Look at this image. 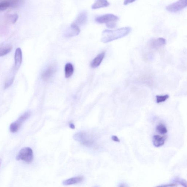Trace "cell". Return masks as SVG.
<instances>
[{
    "label": "cell",
    "mask_w": 187,
    "mask_h": 187,
    "mask_svg": "<svg viewBox=\"0 0 187 187\" xmlns=\"http://www.w3.org/2000/svg\"><path fill=\"white\" fill-rule=\"evenodd\" d=\"M131 30V28L130 27L121 28L113 31L106 30L103 32L102 40L104 42H107L121 39L127 36Z\"/></svg>",
    "instance_id": "obj_1"
},
{
    "label": "cell",
    "mask_w": 187,
    "mask_h": 187,
    "mask_svg": "<svg viewBox=\"0 0 187 187\" xmlns=\"http://www.w3.org/2000/svg\"><path fill=\"white\" fill-rule=\"evenodd\" d=\"M119 20L118 16L113 14H108L98 16L95 21L100 24H105L107 28H113L116 26V22Z\"/></svg>",
    "instance_id": "obj_2"
},
{
    "label": "cell",
    "mask_w": 187,
    "mask_h": 187,
    "mask_svg": "<svg viewBox=\"0 0 187 187\" xmlns=\"http://www.w3.org/2000/svg\"><path fill=\"white\" fill-rule=\"evenodd\" d=\"M73 138L81 145L86 147L92 146L94 144L93 137L86 132H77L74 135Z\"/></svg>",
    "instance_id": "obj_3"
},
{
    "label": "cell",
    "mask_w": 187,
    "mask_h": 187,
    "mask_svg": "<svg viewBox=\"0 0 187 187\" xmlns=\"http://www.w3.org/2000/svg\"><path fill=\"white\" fill-rule=\"evenodd\" d=\"M16 159L22 160L27 163H30L34 159V153L29 147L23 148L20 150L16 156Z\"/></svg>",
    "instance_id": "obj_4"
},
{
    "label": "cell",
    "mask_w": 187,
    "mask_h": 187,
    "mask_svg": "<svg viewBox=\"0 0 187 187\" xmlns=\"http://www.w3.org/2000/svg\"><path fill=\"white\" fill-rule=\"evenodd\" d=\"M187 5V0H178L176 2L167 6L166 9L169 12L175 13L179 12L185 9Z\"/></svg>",
    "instance_id": "obj_5"
},
{
    "label": "cell",
    "mask_w": 187,
    "mask_h": 187,
    "mask_svg": "<svg viewBox=\"0 0 187 187\" xmlns=\"http://www.w3.org/2000/svg\"><path fill=\"white\" fill-rule=\"evenodd\" d=\"M166 44V40L163 38H153L148 42V45L153 49H158L164 46Z\"/></svg>",
    "instance_id": "obj_6"
},
{
    "label": "cell",
    "mask_w": 187,
    "mask_h": 187,
    "mask_svg": "<svg viewBox=\"0 0 187 187\" xmlns=\"http://www.w3.org/2000/svg\"><path fill=\"white\" fill-rule=\"evenodd\" d=\"M14 59V69L17 71L20 67L22 60V52L20 48H17L16 49Z\"/></svg>",
    "instance_id": "obj_7"
},
{
    "label": "cell",
    "mask_w": 187,
    "mask_h": 187,
    "mask_svg": "<svg viewBox=\"0 0 187 187\" xmlns=\"http://www.w3.org/2000/svg\"><path fill=\"white\" fill-rule=\"evenodd\" d=\"M80 32V30L79 26L75 23H73L71 25L70 28L67 31L66 36L67 37H72L78 35Z\"/></svg>",
    "instance_id": "obj_8"
},
{
    "label": "cell",
    "mask_w": 187,
    "mask_h": 187,
    "mask_svg": "<svg viewBox=\"0 0 187 187\" xmlns=\"http://www.w3.org/2000/svg\"><path fill=\"white\" fill-rule=\"evenodd\" d=\"M87 14L86 11H83L79 13L74 23L77 25H85L87 21Z\"/></svg>",
    "instance_id": "obj_9"
},
{
    "label": "cell",
    "mask_w": 187,
    "mask_h": 187,
    "mask_svg": "<svg viewBox=\"0 0 187 187\" xmlns=\"http://www.w3.org/2000/svg\"><path fill=\"white\" fill-rule=\"evenodd\" d=\"M55 72L54 67L53 66H50L42 72L41 76V78L45 81L48 80L54 75Z\"/></svg>",
    "instance_id": "obj_10"
},
{
    "label": "cell",
    "mask_w": 187,
    "mask_h": 187,
    "mask_svg": "<svg viewBox=\"0 0 187 187\" xmlns=\"http://www.w3.org/2000/svg\"><path fill=\"white\" fill-rule=\"evenodd\" d=\"M83 179L84 178L83 176L74 177L64 180L63 182V184L66 186L78 184V183H82L83 181Z\"/></svg>",
    "instance_id": "obj_11"
},
{
    "label": "cell",
    "mask_w": 187,
    "mask_h": 187,
    "mask_svg": "<svg viewBox=\"0 0 187 187\" xmlns=\"http://www.w3.org/2000/svg\"><path fill=\"white\" fill-rule=\"evenodd\" d=\"M105 53L102 52L99 54L92 61L91 63V66L92 68H96L100 66L102 61L105 57Z\"/></svg>",
    "instance_id": "obj_12"
},
{
    "label": "cell",
    "mask_w": 187,
    "mask_h": 187,
    "mask_svg": "<svg viewBox=\"0 0 187 187\" xmlns=\"http://www.w3.org/2000/svg\"><path fill=\"white\" fill-rule=\"evenodd\" d=\"M166 137L162 136L160 135L154 136L153 137V144L154 146L159 147L164 145Z\"/></svg>",
    "instance_id": "obj_13"
},
{
    "label": "cell",
    "mask_w": 187,
    "mask_h": 187,
    "mask_svg": "<svg viewBox=\"0 0 187 187\" xmlns=\"http://www.w3.org/2000/svg\"><path fill=\"white\" fill-rule=\"evenodd\" d=\"M110 5L107 0H96L92 6V9H97L107 7Z\"/></svg>",
    "instance_id": "obj_14"
},
{
    "label": "cell",
    "mask_w": 187,
    "mask_h": 187,
    "mask_svg": "<svg viewBox=\"0 0 187 187\" xmlns=\"http://www.w3.org/2000/svg\"><path fill=\"white\" fill-rule=\"evenodd\" d=\"M64 71L66 78L70 77L73 74L74 72V68L72 64L70 63H68L65 66Z\"/></svg>",
    "instance_id": "obj_15"
},
{
    "label": "cell",
    "mask_w": 187,
    "mask_h": 187,
    "mask_svg": "<svg viewBox=\"0 0 187 187\" xmlns=\"http://www.w3.org/2000/svg\"><path fill=\"white\" fill-rule=\"evenodd\" d=\"M12 49V46L9 45H0V57L9 54L11 52Z\"/></svg>",
    "instance_id": "obj_16"
},
{
    "label": "cell",
    "mask_w": 187,
    "mask_h": 187,
    "mask_svg": "<svg viewBox=\"0 0 187 187\" xmlns=\"http://www.w3.org/2000/svg\"><path fill=\"white\" fill-rule=\"evenodd\" d=\"M31 112L30 111H28L26 112L25 113L23 114L20 117L18 120L16 121V122H18V123L19 125H21L23 122L25 121L26 120L29 118L31 115Z\"/></svg>",
    "instance_id": "obj_17"
},
{
    "label": "cell",
    "mask_w": 187,
    "mask_h": 187,
    "mask_svg": "<svg viewBox=\"0 0 187 187\" xmlns=\"http://www.w3.org/2000/svg\"><path fill=\"white\" fill-rule=\"evenodd\" d=\"M19 19V16L17 14H10L7 16L6 21L7 22L10 24H14Z\"/></svg>",
    "instance_id": "obj_18"
},
{
    "label": "cell",
    "mask_w": 187,
    "mask_h": 187,
    "mask_svg": "<svg viewBox=\"0 0 187 187\" xmlns=\"http://www.w3.org/2000/svg\"><path fill=\"white\" fill-rule=\"evenodd\" d=\"M11 4L9 0H5L0 2V11L5 10L7 8L10 7Z\"/></svg>",
    "instance_id": "obj_19"
},
{
    "label": "cell",
    "mask_w": 187,
    "mask_h": 187,
    "mask_svg": "<svg viewBox=\"0 0 187 187\" xmlns=\"http://www.w3.org/2000/svg\"><path fill=\"white\" fill-rule=\"evenodd\" d=\"M156 130L157 132L162 135L166 133L168 131L166 127L162 124H160L157 125Z\"/></svg>",
    "instance_id": "obj_20"
},
{
    "label": "cell",
    "mask_w": 187,
    "mask_h": 187,
    "mask_svg": "<svg viewBox=\"0 0 187 187\" xmlns=\"http://www.w3.org/2000/svg\"><path fill=\"white\" fill-rule=\"evenodd\" d=\"M20 125H19L18 122L16 121L13 122L11 124L10 126V130L11 132L13 133H16L17 132L20 127Z\"/></svg>",
    "instance_id": "obj_21"
},
{
    "label": "cell",
    "mask_w": 187,
    "mask_h": 187,
    "mask_svg": "<svg viewBox=\"0 0 187 187\" xmlns=\"http://www.w3.org/2000/svg\"><path fill=\"white\" fill-rule=\"evenodd\" d=\"M169 97V96L168 94H166L165 95H156V102L157 103L159 104L164 102L165 101L168 100Z\"/></svg>",
    "instance_id": "obj_22"
},
{
    "label": "cell",
    "mask_w": 187,
    "mask_h": 187,
    "mask_svg": "<svg viewBox=\"0 0 187 187\" xmlns=\"http://www.w3.org/2000/svg\"><path fill=\"white\" fill-rule=\"evenodd\" d=\"M24 0H9L11 7H16L23 2Z\"/></svg>",
    "instance_id": "obj_23"
},
{
    "label": "cell",
    "mask_w": 187,
    "mask_h": 187,
    "mask_svg": "<svg viewBox=\"0 0 187 187\" xmlns=\"http://www.w3.org/2000/svg\"><path fill=\"white\" fill-rule=\"evenodd\" d=\"M14 80V77H13L7 81L4 84V88L5 89H7L12 85Z\"/></svg>",
    "instance_id": "obj_24"
},
{
    "label": "cell",
    "mask_w": 187,
    "mask_h": 187,
    "mask_svg": "<svg viewBox=\"0 0 187 187\" xmlns=\"http://www.w3.org/2000/svg\"><path fill=\"white\" fill-rule=\"evenodd\" d=\"M136 1V0H124V4L125 5H127L134 2Z\"/></svg>",
    "instance_id": "obj_25"
},
{
    "label": "cell",
    "mask_w": 187,
    "mask_h": 187,
    "mask_svg": "<svg viewBox=\"0 0 187 187\" xmlns=\"http://www.w3.org/2000/svg\"><path fill=\"white\" fill-rule=\"evenodd\" d=\"M112 139L114 142H118V143L120 142V140L119 139L118 137L117 136H112Z\"/></svg>",
    "instance_id": "obj_26"
},
{
    "label": "cell",
    "mask_w": 187,
    "mask_h": 187,
    "mask_svg": "<svg viewBox=\"0 0 187 187\" xmlns=\"http://www.w3.org/2000/svg\"><path fill=\"white\" fill-rule=\"evenodd\" d=\"M69 126L72 129H74L75 128V125H74V124L72 123L69 124Z\"/></svg>",
    "instance_id": "obj_27"
},
{
    "label": "cell",
    "mask_w": 187,
    "mask_h": 187,
    "mask_svg": "<svg viewBox=\"0 0 187 187\" xmlns=\"http://www.w3.org/2000/svg\"><path fill=\"white\" fill-rule=\"evenodd\" d=\"M177 185L175 184H170L169 185H164L163 186H171V187H174V186H177Z\"/></svg>",
    "instance_id": "obj_28"
},
{
    "label": "cell",
    "mask_w": 187,
    "mask_h": 187,
    "mask_svg": "<svg viewBox=\"0 0 187 187\" xmlns=\"http://www.w3.org/2000/svg\"><path fill=\"white\" fill-rule=\"evenodd\" d=\"M1 159H0V166H1Z\"/></svg>",
    "instance_id": "obj_29"
}]
</instances>
